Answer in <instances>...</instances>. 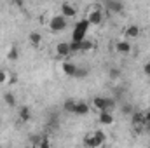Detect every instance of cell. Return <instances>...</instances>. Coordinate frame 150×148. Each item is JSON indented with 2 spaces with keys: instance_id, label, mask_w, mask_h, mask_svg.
I'll return each mask as SVG.
<instances>
[{
  "instance_id": "cell-2",
  "label": "cell",
  "mask_w": 150,
  "mask_h": 148,
  "mask_svg": "<svg viewBox=\"0 0 150 148\" xmlns=\"http://www.w3.org/2000/svg\"><path fill=\"white\" fill-rule=\"evenodd\" d=\"M93 106L98 111H110L115 106V101L110 98H101V96H96L93 99Z\"/></svg>"
},
{
  "instance_id": "cell-19",
  "label": "cell",
  "mask_w": 150,
  "mask_h": 148,
  "mask_svg": "<svg viewBox=\"0 0 150 148\" xmlns=\"http://www.w3.org/2000/svg\"><path fill=\"white\" fill-rule=\"evenodd\" d=\"M40 40H42V37H40V33H37V32L30 33V42H32L33 45H38V44H40Z\"/></svg>"
},
{
  "instance_id": "cell-26",
  "label": "cell",
  "mask_w": 150,
  "mask_h": 148,
  "mask_svg": "<svg viewBox=\"0 0 150 148\" xmlns=\"http://www.w3.org/2000/svg\"><path fill=\"white\" fill-rule=\"evenodd\" d=\"M30 140H32V143H33V145H40V141H42V136L35 134V136H30Z\"/></svg>"
},
{
  "instance_id": "cell-17",
  "label": "cell",
  "mask_w": 150,
  "mask_h": 148,
  "mask_svg": "<svg viewBox=\"0 0 150 148\" xmlns=\"http://www.w3.org/2000/svg\"><path fill=\"white\" fill-rule=\"evenodd\" d=\"M47 127H49L51 131H56V129H58V117H56V115H51V118H49V122H47Z\"/></svg>"
},
{
  "instance_id": "cell-30",
  "label": "cell",
  "mask_w": 150,
  "mask_h": 148,
  "mask_svg": "<svg viewBox=\"0 0 150 148\" xmlns=\"http://www.w3.org/2000/svg\"><path fill=\"white\" fill-rule=\"evenodd\" d=\"M143 72H145L147 75H150V63H147V65L143 66Z\"/></svg>"
},
{
  "instance_id": "cell-24",
  "label": "cell",
  "mask_w": 150,
  "mask_h": 148,
  "mask_svg": "<svg viewBox=\"0 0 150 148\" xmlns=\"http://www.w3.org/2000/svg\"><path fill=\"white\" fill-rule=\"evenodd\" d=\"M119 77H120V70L115 68V66L110 68V78H119Z\"/></svg>"
},
{
  "instance_id": "cell-1",
  "label": "cell",
  "mask_w": 150,
  "mask_h": 148,
  "mask_svg": "<svg viewBox=\"0 0 150 148\" xmlns=\"http://www.w3.org/2000/svg\"><path fill=\"white\" fill-rule=\"evenodd\" d=\"M87 28H89V21H87V19H80V21L75 25V28H74V33H72V42H77V44L84 42L86 33H87Z\"/></svg>"
},
{
  "instance_id": "cell-32",
  "label": "cell",
  "mask_w": 150,
  "mask_h": 148,
  "mask_svg": "<svg viewBox=\"0 0 150 148\" xmlns=\"http://www.w3.org/2000/svg\"><path fill=\"white\" fill-rule=\"evenodd\" d=\"M0 148H2V147H0Z\"/></svg>"
},
{
  "instance_id": "cell-10",
  "label": "cell",
  "mask_w": 150,
  "mask_h": 148,
  "mask_svg": "<svg viewBox=\"0 0 150 148\" xmlns=\"http://www.w3.org/2000/svg\"><path fill=\"white\" fill-rule=\"evenodd\" d=\"M100 122L103 125H112L113 124V115L110 111H100Z\"/></svg>"
},
{
  "instance_id": "cell-21",
  "label": "cell",
  "mask_w": 150,
  "mask_h": 148,
  "mask_svg": "<svg viewBox=\"0 0 150 148\" xmlns=\"http://www.w3.org/2000/svg\"><path fill=\"white\" fill-rule=\"evenodd\" d=\"M133 105H129V103H126V105H122V113L124 115H133Z\"/></svg>"
},
{
  "instance_id": "cell-22",
  "label": "cell",
  "mask_w": 150,
  "mask_h": 148,
  "mask_svg": "<svg viewBox=\"0 0 150 148\" xmlns=\"http://www.w3.org/2000/svg\"><path fill=\"white\" fill-rule=\"evenodd\" d=\"M89 49H93V42H87V40L80 42V51H89Z\"/></svg>"
},
{
  "instance_id": "cell-6",
  "label": "cell",
  "mask_w": 150,
  "mask_h": 148,
  "mask_svg": "<svg viewBox=\"0 0 150 148\" xmlns=\"http://www.w3.org/2000/svg\"><path fill=\"white\" fill-rule=\"evenodd\" d=\"M75 14H77V9H75L72 4H68V2H63V4H61V16H65V18H74Z\"/></svg>"
},
{
  "instance_id": "cell-25",
  "label": "cell",
  "mask_w": 150,
  "mask_h": 148,
  "mask_svg": "<svg viewBox=\"0 0 150 148\" xmlns=\"http://www.w3.org/2000/svg\"><path fill=\"white\" fill-rule=\"evenodd\" d=\"M38 148H51V143H49V140H47V138H42V141H40Z\"/></svg>"
},
{
  "instance_id": "cell-5",
  "label": "cell",
  "mask_w": 150,
  "mask_h": 148,
  "mask_svg": "<svg viewBox=\"0 0 150 148\" xmlns=\"http://www.w3.org/2000/svg\"><path fill=\"white\" fill-rule=\"evenodd\" d=\"M131 124H133L136 129L145 127V111H133V115H131Z\"/></svg>"
},
{
  "instance_id": "cell-23",
  "label": "cell",
  "mask_w": 150,
  "mask_h": 148,
  "mask_svg": "<svg viewBox=\"0 0 150 148\" xmlns=\"http://www.w3.org/2000/svg\"><path fill=\"white\" fill-rule=\"evenodd\" d=\"M9 59H11V61H16V59H18V47H12V49L9 51Z\"/></svg>"
},
{
  "instance_id": "cell-9",
  "label": "cell",
  "mask_w": 150,
  "mask_h": 148,
  "mask_svg": "<svg viewBox=\"0 0 150 148\" xmlns=\"http://www.w3.org/2000/svg\"><path fill=\"white\" fill-rule=\"evenodd\" d=\"M115 49H117V52H120V54H129V52H131V44L120 40V42L115 44Z\"/></svg>"
},
{
  "instance_id": "cell-29",
  "label": "cell",
  "mask_w": 150,
  "mask_h": 148,
  "mask_svg": "<svg viewBox=\"0 0 150 148\" xmlns=\"http://www.w3.org/2000/svg\"><path fill=\"white\" fill-rule=\"evenodd\" d=\"M87 75V70H84V68H79V72H77V77H86Z\"/></svg>"
},
{
  "instance_id": "cell-31",
  "label": "cell",
  "mask_w": 150,
  "mask_h": 148,
  "mask_svg": "<svg viewBox=\"0 0 150 148\" xmlns=\"http://www.w3.org/2000/svg\"><path fill=\"white\" fill-rule=\"evenodd\" d=\"M33 148H37V147H33Z\"/></svg>"
},
{
  "instance_id": "cell-20",
  "label": "cell",
  "mask_w": 150,
  "mask_h": 148,
  "mask_svg": "<svg viewBox=\"0 0 150 148\" xmlns=\"http://www.w3.org/2000/svg\"><path fill=\"white\" fill-rule=\"evenodd\" d=\"M93 136H94V138H96V140H98V141H100V143H103V141H105V140H107V134H105V132H103V131H96V132H94V134H93Z\"/></svg>"
},
{
  "instance_id": "cell-12",
  "label": "cell",
  "mask_w": 150,
  "mask_h": 148,
  "mask_svg": "<svg viewBox=\"0 0 150 148\" xmlns=\"http://www.w3.org/2000/svg\"><path fill=\"white\" fill-rule=\"evenodd\" d=\"M107 7H108L112 12H122L124 4H122V2H113V0H108V2H107Z\"/></svg>"
},
{
  "instance_id": "cell-3",
  "label": "cell",
  "mask_w": 150,
  "mask_h": 148,
  "mask_svg": "<svg viewBox=\"0 0 150 148\" xmlns=\"http://www.w3.org/2000/svg\"><path fill=\"white\" fill-rule=\"evenodd\" d=\"M49 28H51L52 32H63V30L67 28V18L61 16V14H56L54 18H51Z\"/></svg>"
},
{
  "instance_id": "cell-11",
  "label": "cell",
  "mask_w": 150,
  "mask_h": 148,
  "mask_svg": "<svg viewBox=\"0 0 150 148\" xmlns=\"http://www.w3.org/2000/svg\"><path fill=\"white\" fill-rule=\"evenodd\" d=\"M63 72L70 77H77V72H79V66L74 65V63H63Z\"/></svg>"
},
{
  "instance_id": "cell-16",
  "label": "cell",
  "mask_w": 150,
  "mask_h": 148,
  "mask_svg": "<svg viewBox=\"0 0 150 148\" xmlns=\"http://www.w3.org/2000/svg\"><path fill=\"white\" fill-rule=\"evenodd\" d=\"M4 101H5L9 106H16V98H14L12 92H5V94H4Z\"/></svg>"
},
{
  "instance_id": "cell-8",
  "label": "cell",
  "mask_w": 150,
  "mask_h": 148,
  "mask_svg": "<svg viewBox=\"0 0 150 148\" xmlns=\"http://www.w3.org/2000/svg\"><path fill=\"white\" fill-rule=\"evenodd\" d=\"M74 113L75 115H87V113H89V105H87V103H82V101L75 103Z\"/></svg>"
},
{
  "instance_id": "cell-4",
  "label": "cell",
  "mask_w": 150,
  "mask_h": 148,
  "mask_svg": "<svg viewBox=\"0 0 150 148\" xmlns=\"http://www.w3.org/2000/svg\"><path fill=\"white\" fill-rule=\"evenodd\" d=\"M86 19L89 21V25H101V21H103V11L96 7L94 11H89V16Z\"/></svg>"
},
{
  "instance_id": "cell-15",
  "label": "cell",
  "mask_w": 150,
  "mask_h": 148,
  "mask_svg": "<svg viewBox=\"0 0 150 148\" xmlns=\"http://www.w3.org/2000/svg\"><path fill=\"white\" fill-rule=\"evenodd\" d=\"M138 33H140V28H138L136 25H131V26L126 30V35H127V37H131V38L138 37Z\"/></svg>"
},
{
  "instance_id": "cell-27",
  "label": "cell",
  "mask_w": 150,
  "mask_h": 148,
  "mask_svg": "<svg viewBox=\"0 0 150 148\" xmlns=\"http://www.w3.org/2000/svg\"><path fill=\"white\" fill-rule=\"evenodd\" d=\"M5 82H7V72L0 70V84H5Z\"/></svg>"
},
{
  "instance_id": "cell-7",
  "label": "cell",
  "mask_w": 150,
  "mask_h": 148,
  "mask_svg": "<svg viewBox=\"0 0 150 148\" xmlns=\"http://www.w3.org/2000/svg\"><path fill=\"white\" fill-rule=\"evenodd\" d=\"M56 52H58V56L67 58V56L70 54V44H68V42H59V44L56 45Z\"/></svg>"
},
{
  "instance_id": "cell-13",
  "label": "cell",
  "mask_w": 150,
  "mask_h": 148,
  "mask_svg": "<svg viewBox=\"0 0 150 148\" xmlns=\"http://www.w3.org/2000/svg\"><path fill=\"white\" fill-rule=\"evenodd\" d=\"M84 143H86V147H89V148H98L100 145H101V143H100L94 136H89V134L84 138Z\"/></svg>"
},
{
  "instance_id": "cell-14",
  "label": "cell",
  "mask_w": 150,
  "mask_h": 148,
  "mask_svg": "<svg viewBox=\"0 0 150 148\" xmlns=\"http://www.w3.org/2000/svg\"><path fill=\"white\" fill-rule=\"evenodd\" d=\"M19 120H23V122L30 120V108L28 106H21L19 108Z\"/></svg>"
},
{
  "instance_id": "cell-28",
  "label": "cell",
  "mask_w": 150,
  "mask_h": 148,
  "mask_svg": "<svg viewBox=\"0 0 150 148\" xmlns=\"http://www.w3.org/2000/svg\"><path fill=\"white\" fill-rule=\"evenodd\" d=\"M145 125H147V127H150V110L145 113Z\"/></svg>"
},
{
  "instance_id": "cell-18",
  "label": "cell",
  "mask_w": 150,
  "mask_h": 148,
  "mask_svg": "<svg viewBox=\"0 0 150 148\" xmlns=\"http://www.w3.org/2000/svg\"><path fill=\"white\" fill-rule=\"evenodd\" d=\"M74 106H75L74 99H67V101H65V105H63L65 111H68V113H74Z\"/></svg>"
}]
</instances>
